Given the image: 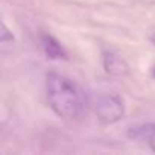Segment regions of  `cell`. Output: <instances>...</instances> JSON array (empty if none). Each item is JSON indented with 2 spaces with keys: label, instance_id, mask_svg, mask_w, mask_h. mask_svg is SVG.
Listing matches in <instances>:
<instances>
[{
  "label": "cell",
  "instance_id": "6da1fadb",
  "mask_svg": "<svg viewBox=\"0 0 155 155\" xmlns=\"http://www.w3.org/2000/svg\"><path fill=\"white\" fill-rule=\"evenodd\" d=\"M46 94L50 108L61 119L73 120L78 119L84 111L85 99L82 91L71 79L62 74L58 73L47 74Z\"/></svg>",
  "mask_w": 155,
  "mask_h": 155
},
{
  "label": "cell",
  "instance_id": "7a4b0ae2",
  "mask_svg": "<svg viewBox=\"0 0 155 155\" xmlns=\"http://www.w3.org/2000/svg\"><path fill=\"white\" fill-rule=\"evenodd\" d=\"M125 114L123 101L117 94H102L96 102V116L99 122L110 125L119 122Z\"/></svg>",
  "mask_w": 155,
  "mask_h": 155
},
{
  "label": "cell",
  "instance_id": "3957f363",
  "mask_svg": "<svg viewBox=\"0 0 155 155\" xmlns=\"http://www.w3.org/2000/svg\"><path fill=\"white\" fill-rule=\"evenodd\" d=\"M104 68L107 73L114 76H123L128 73V64L122 56H119L114 52H105L104 53Z\"/></svg>",
  "mask_w": 155,
  "mask_h": 155
},
{
  "label": "cell",
  "instance_id": "277c9868",
  "mask_svg": "<svg viewBox=\"0 0 155 155\" xmlns=\"http://www.w3.org/2000/svg\"><path fill=\"white\" fill-rule=\"evenodd\" d=\"M129 135L135 140L146 141L149 147L155 152V123H146V125H138L135 128H131Z\"/></svg>",
  "mask_w": 155,
  "mask_h": 155
},
{
  "label": "cell",
  "instance_id": "5b68a950",
  "mask_svg": "<svg viewBox=\"0 0 155 155\" xmlns=\"http://www.w3.org/2000/svg\"><path fill=\"white\" fill-rule=\"evenodd\" d=\"M41 44H43V49L46 52V55L50 58V59H64L67 58L62 46L50 35H43L41 37Z\"/></svg>",
  "mask_w": 155,
  "mask_h": 155
},
{
  "label": "cell",
  "instance_id": "8992f818",
  "mask_svg": "<svg viewBox=\"0 0 155 155\" xmlns=\"http://www.w3.org/2000/svg\"><path fill=\"white\" fill-rule=\"evenodd\" d=\"M14 40V37H12V34L8 31V28H6V25L3 23L2 25V43L3 44H6L8 41H12Z\"/></svg>",
  "mask_w": 155,
  "mask_h": 155
},
{
  "label": "cell",
  "instance_id": "52a82bcc",
  "mask_svg": "<svg viewBox=\"0 0 155 155\" xmlns=\"http://www.w3.org/2000/svg\"><path fill=\"white\" fill-rule=\"evenodd\" d=\"M150 41H152V43H153V44H155V32H153V34H152V37H150Z\"/></svg>",
  "mask_w": 155,
  "mask_h": 155
},
{
  "label": "cell",
  "instance_id": "ba28073f",
  "mask_svg": "<svg viewBox=\"0 0 155 155\" xmlns=\"http://www.w3.org/2000/svg\"><path fill=\"white\" fill-rule=\"evenodd\" d=\"M153 73H155V71H153Z\"/></svg>",
  "mask_w": 155,
  "mask_h": 155
}]
</instances>
